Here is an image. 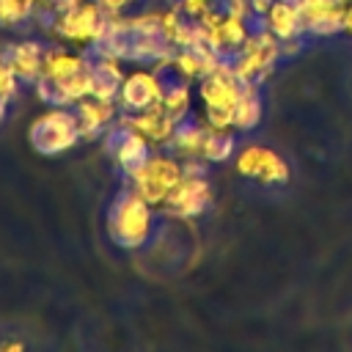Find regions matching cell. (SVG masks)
<instances>
[{"label":"cell","instance_id":"obj_1","mask_svg":"<svg viewBox=\"0 0 352 352\" xmlns=\"http://www.w3.org/2000/svg\"><path fill=\"white\" fill-rule=\"evenodd\" d=\"M157 206L148 204L140 192H135L129 184H124L116 198L107 206L104 226L113 245L121 250H143L148 248L160 234V217L154 212Z\"/></svg>","mask_w":352,"mask_h":352},{"label":"cell","instance_id":"obj_2","mask_svg":"<svg viewBox=\"0 0 352 352\" xmlns=\"http://www.w3.org/2000/svg\"><path fill=\"white\" fill-rule=\"evenodd\" d=\"M242 80L228 60H217L212 72L198 80V94L206 107V124L217 129H234V110L242 94Z\"/></svg>","mask_w":352,"mask_h":352},{"label":"cell","instance_id":"obj_3","mask_svg":"<svg viewBox=\"0 0 352 352\" xmlns=\"http://www.w3.org/2000/svg\"><path fill=\"white\" fill-rule=\"evenodd\" d=\"M80 140H82V129H80V121H77L74 107L50 104V110H44L41 116H36L30 121V126H28V143L41 157L66 154Z\"/></svg>","mask_w":352,"mask_h":352},{"label":"cell","instance_id":"obj_4","mask_svg":"<svg viewBox=\"0 0 352 352\" xmlns=\"http://www.w3.org/2000/svg\"><path fill=\"white\" fill-rule=\"evenodd\" d=\"M126 176V184L140 192L148 204L162 206L176 182L184 176V162L173 151H151L140 165H135Z\"/></svg>","mask_w":352,"mask_h":352},{"label":"cell","instance_id":"obj_5","mask_svg":"<svg viewBox=\"0 0 352 352\" xmlns=\"http://www.w3.org/2000/svg\"><path fill=\"white\" fill-rule=\"evenodd\" d=\"M253 19H256V25L250 22V28H253L250 38H248L245 47L228 60L231 69L239 74L242 82H261L264 77L272 74V69H275L278 60L283 58V44H280V38H275V36L267 30L264 16H256V14H253Z\"/></svg>","mask_w":352,"mask_h":352},{"label":"cell","instance_id":"obj_6","mask_svg":"<svg viewBox=\"0 0 352 352\" xmlns=\"http://www.w3.org/2000/svg\"><path fill=\"white\" fill-rule=\"evenodd\" d=\"M107 22H110V14L99 6V0H74L72 6H66L55 14L50 30L60 41L82 44L88 50L104 36Z\"/></svg>","mask_w":352,"mask_h":352},{"label":"cell","instance_id":"obj_7","mask_svg":"<svg viewBox=\"0 0 352 352\" xmlns=\"http://www.w3.org/2000/svg\"><path fill=\"white\" fill-rule=\"evenodd\" d=\"M212 204V184L206 179V162L204 160H187L184 176L176 182L165 204L160 206L168 217L176 220H192L201 217Z\"/></svg>","mask_w":352,"mask_h":352},{"label":"cell","instance_id":"obj_8","mask_svg":"<svg viewBox=\"0 0 352 352\" xmlns=\"http://www.w3.org/2000/svg\"><path fill=\"white\" fill-rule=\"evenodd\" d=\"M234 168L239 176H245L261 187H283L292 179V168L283 160V154H278L275 148L258 146V143H248V146L236 148Z\"/></svg>","mask_w":352,"mask_h":352},{"label":"cell","instance_id":"obj_9","mask_svg":"<svg viewBox=\"0 0 352 352\" xmlns=\"http://www.w3.org/2000/svg\"><path fill=\"white\" fill-rule=\"evenodd\" d=\"M102 146L107 157L121 168V173H129L135 165H140L151 154V143L124 116H118V121L102 135Z\"/></svg>","mask_w":352,"mask_h":352},{"label":"cell","instance_id":"obj_10","mask_svg":"<svg viewBox=\"0 0 352 352\" xmlns=\"http://www.w3.org/2000/svg\"><path fill=\"white\" fill-rule=\"evenodd\" d=\"M160 99H162V77L151 66V69H138L124 77L116 104L121 113H140V110L157 104Z\"/></svg>","mask_w":352,"mask_h":352},{"label":"cell","instance_id":"obj_11","mask_svg":"<svg viewBox=\"0 0 352 352\" xmlns=\"http://www.w3.org/2000/svg\"><path fill=\"white\" fill-rule=\"evenodd\" d=\"M305 33L311 36H333L344 30V11L349 3L341 0H297Z\"/></svg>","mask_w":352,"mask_h":352},{"label":"cell","instance_id":"obj_12","mask_svg":"<svg viewBox=\"0 0 352 352\" xmlns=\"http://www.w3.org/2000/svg\"><path fill=\"white\" fill-rule=\"evenodd\" d=\"M74 113H77V121H80V129H82V138H99L104 135L121 116L118 104L113 99H102V96H85L82 102L74 104Z\"/></svg>","mask_w":352,"mask_h":352},{"label":"cell","instance_id":"obj_13","mask_svg":"<svg viewBox=\"0 0 352 352\" xmlns=\"http://www.w3.org/2000/svg\"><path fill=\"white\" fill-rule=\"evenodd\" d=\"M151 146H168L170 143V138H173V132H176V118L157 102V104H151V107H146V110H140V113H121Z\"/></svg>","mask_w":352,"mask_h":352},{"label":"cell","instance_id":"obj_14","mask_svg":"<svg viewBox=\"0 0 352 352\" xmlns=\"http://www.w3.org/2000/svg\"><path fill=\"white\" fill-rule=\"evenodd\" d=\"M14 74L19 77L22 85H36V80L41 77V69H44V55H47V47H41L38 41H16V44H8L3 47Z\"/></svg>","mask_w":352,"mask_h":352},{"label":"cell","instance_id":"obj_15","mask_svg":"<svg viewBox=\"0 0 352 352\" xmlns=\"http://www.w3.org/2000/svg\"><path fill=\"white\" fill-rule=\"evenodd\" d=\"M264 25L267 30L280 38L283 44L286 41H297L302 33H305V25H302V14H300V6L297 0H275L270 6V11L264 14Z\"/></svg>","mask_w":352,"mask_h":352},{"label":"cell","instance_id":"obj_16","mask_svg":"<svg viewBox=\"0 0 352 352\" xmlns=\"http://www.w3.org/2000/svg\"><path fill=\"white\" fill-rule=\"evenodd\" d=\"M217 55L204 44V41H198V44H190V47H179V50H173L170 52V58H168V63L184 77V80H201L206 72H212L214 66H217Z\"/></svg>","mask_w":352,"mask_h":352},{"label":"cell","instance_id":"obj_17","mask_svg":"<svg viewBox=\"0 0 352 352\" xmlns=\"http://www.w3.org/2000/svg\"><path fill=\"white\" fill-rule=\"evenodd\" d=\"M88 52V66H91V77H94V96H102V99H113L118 96L121 91V82H124V74H121V60L118 58H110V55H102V52H94V50H85Z\"/></svg>","mask_w":352,"mask_h":352},{"label":"cell","instance_id":"obj_18","mask_svg":"<svg viewBox=\"0 0 352 352\" xmlns=\"http://www.w3.org/2000/svg\"><path fill=\"white\" fill-rule=\"evenodd\" d=\"M88 66V52H72L66 50L63 44H55V47H47V55H44V69H41V77L38 80H47V82H55V80H66L77 72H82ZM36 80V82H38Z\"/></svg>","mask_w":352,"mask_h":352},{"label":"cell","instance_id":"obj_19","mask_svg":"<svg viewBox=\"0 0 352 352\" xmlns=\"http://www.w3.org/2000/svg\"><path fill=\"white\" fill-rule=\"evenodd\" d=\"M264 116V96H261V82H245L236 110H234V129L236 132H253L261 124Z\"/></svg>","mask_w":352,"mask_h":352},{"label":"cell","instance_id":"obj_20","mask_svg":"<svg viewBox=\"0 0 352 352\" xmlns=\"http://www.w3.org/2000/svg\"><path fill=\"white\" fill-rule=\"evenodd\" d=\"M236 154V138L231 135V129H217L209 126L206 138H204V148H201V160L204 162H226Z\"/></svg>","mask_w":352,"mask_h":352},{"label":"cell","instance_id":"obj_21","mask_svg":"<svg viewBox=\"0 0 352 352\" xmlns=\"http://www.w3.org/2000/svg\"><path fill=\"white\" fill-rule=\"evenodd\" d=\"M38 3L41 0H0V28H25L28 22H33Z\"/></svg>","mask_w":352,"mask_h":352},{"label":"cell","instance_id":"obj_22","mask_svg":"<svg viewBox=\"0 0 352 352\" xmlns=\"http://www.w3.org/2000/svg\"><path fill=\"white\" fill-rule=\"evenodd\" d=\"M19 77L14 74V69H11V63H8V58H6V52L0 50V96L6 99V102H11L16 94H19Z\"/></svg>","mask_w":352,"mask_h":352},{"label":"cell","instance_id":"obj_23","mask_svg":"<svg viewBox=\"0 0 352 352\" xmlns=\"http://www.w3.org/2000/svg\"><path fill=\"white\" fill-rule=\"evenodd\" d=\"M173 6H176L182 14H187L190 19H198L204 11L214 8V6H217V0H173Z\"/></svg>","mask_w":352,"mask_h":352},{"label":"cell","instance_id":"obj_24","mask_svg":"<svg viewBox=\"0 0 352 352\" xmlns=\"http://www.w3.org/2000/svg\"><path fill=\"white\" fill-rule=\"evenodd\" d=\"M132 3H138V0H99V6H102L107 14H118V11L129 8Z\"/></svg>","mask_w":352,"mask_h":352},{"label":"cell","instance_id":"obj_25","mask_svg":"<svg viewBox=\"0 0 352 352\" xmlns=\"http://www.w3.org/2000/svg\"><path fill=\"white\" fill-rule=\"evenodd\" d=\"M275 0H250V14H256V16H264L267 11H270V6H272Z\"/></svg>","mask_w":352,"mask_h":352},{"label":"cell","instance_id":"obj_26","mask_svg":"<svg viewBox=\"0 0 352 352\" xmlns=\"http://www.w3.org/2000/svg\"><path fill=\"white\" fill-rule=\"evenodd\" d=\"M344 30L346 33H352V3L346 6V11H344Z\"/></svg>","mask_w":352,"mask_h":352},{"label":"cell","instance_id":"obj_27","mask_svg":"<svg viewBox=\"0 0 352 352\" xmlns=\"http://www.w3.org/2000/svg\"><path fill=\"white\" fill-rule=\"evenodd\" d=\"M6 113H8V102H6L3 96H0V124L6 121Z\"/></svg>","mask_w":352,"mask_h":352}]
</instances>
